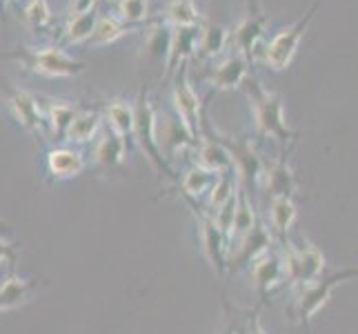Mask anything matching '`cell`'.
I'll return each mask as SVG.
<instances>
[{"instance_id": "1", "label": "cell", "mask_w": 358, "mask_h": 334, "mask_svg": "<svg viewBox=\"0 0 358 334\" xmlns=\"http://www.w3.org/2000/svg\"><path fill=\"white\" fill-rule=\"evenodd\" d=\"M243 88L250 98L252 120L258 139H271L287 147L292 141L299 139V132H292L285 120V109H282V96L276 92H267L256 76H247Z\"/></svg>"}, {"instance_id": "2", "label": "cell", "mask_w": 358, "mask_h": 334, "mask_svg": "<svg viewBox=\"0 0 358 334\" xmlns=\"http://www.w3.org/2000/svg\"><path fill=\"white\" fill-rule=\"evenodd\" d=\"M350 279H358V267L341 270V272H334V274L310 281V283H296V286H292V301L287 307L289 316L294 321H299V323L305 326V330L310 332L314 316L329 303L334 288Z\"/></svg>"}, {"instance_id": "3", "label": "cell", "mask_w": 358, "mask_h": 334, "mask_svg": "<svg viewBox=\"0 0 358 334\" xmlns=\"http://www.w3.org/2000/svg\"><path fill=\"white\" fill-rule=\"evenodd\" d=\"M7 58H14L18 63L43 78H73L87 69L83 60H76L65 52V47L56 45H20L14 52H9Z\"/></svg>"}, {"instance_id": "4", "label": "cell", "mask_w": 358, "mask_h": 334, "mask_svg": "<svg viewBox=\"0 0 358 334\" xmlns=\"http://www.w3.org/2000/svg\"><path fill=\"white\" fill-rule=\"evenodd\" d=\"M276 245H278V254L282 258V267H285L289 286L310 283V281L325 277V267H327L325 254L320 252L318 245H314L310 239L303 237V234L289 237L287 241L276 243Z\"/></svg>"}, {"instance_id": "5", "label": "cell", "mask_w": 358, "mask_h": 334, "mask_svg": "<svg viewBox=\"0 0 358 334\" xmlns=\"http://www.w3.org/2000/svg\"><path fill=\"white\" fill-rule=\"evenodd\" d=\"M134 109H136L134 143L141 147V152L147 156V160H150L152 167L160 176L176 183L178 174L171 169L169 160L163 156V152H160V147H158V141H156V107L150 101V92H147V88L141 90L138 98H136V103H134Z\"/></svg>"}, {"instance_id": "6", "label": "cell", "mask_w": 358, "mask_h": 334, "mask_svg": "<svg viewBox=\"0 0 358 334\" xmlns=\"http://www.w3.org/2000/svg\"><path fill=\"white\" fill-rule=\"evenodd\" d=\"M316 11H318V3H314L310 9H307L305 16L301 20H296L294 25H289V27L280 29L271 41L258 45L256 52H254V60L267 65L271 71L287 69L289 63H292V58H294V54H296V49H299V43L303 39V34L307 32L310 22L316 16Z\"/></svg>"}, {"instance_id": "7", "label": "cell", "mask_w": 358, "mask_h": 334, "mask_svg": "<svg viewBox=\"0 0 358 334\" xmlns=\"http://www.w3.org/2000/svg\"><path fill=\"white\" fill-rule=\"evenodd\" d=\"M187 205L194 209L196 218V232H199V245L203 250V256L209 261L218 274L227 272V261H229V239L227 234L220 230V225L214 221V216L203 207V203L187 201Z\"/></svg>"}, {"instance_id": "8", "label": "cell", "mask_w": 358, "mask_h": 334, "mask_svg": "<svg viewBox=\"0 0 358 334\" xmlns=\"http://www.w3.org/2000/svg\"><path fill=\"white\" fill-rule=\"evenodd\" d=\"M171 109L176 111L178 118L194 134V139L199 141L207 123H205V114H203V101L199 98V94L194 92L192 83H189L187 65L176 71L174 88H171Z\"/></svg>"}, {"instance_id": "9", "label": "cell", "mask_w": 358, "mask_h": 334, "mask_svg": "<svg viewBox=\"0 0 358 334\" xmlns=\"http://www.w3.org/2000/svg\"><path fill=\"white\" fill-rule=\"evenodd\" d=\"M0 101L7 107L9 116L29 134H41L45 127L43 101H38L29 92L18 90L9 83H0Z\"/></svg>"}, {"instance_id": "10", "label": "cell", "mask_w": 358, "mask_h": 334, "mask_svg": "<svg viewBox=\"0 0 358 334\" xmlns=\"http://www.w3.org/2000/svg\"><path fill=\"white\" fill-rule=\"evenodd\" d=\"M156 141L167 160L180 156L185 150H194L196 139L174 109L156 111Z\"/></svg>"}, {"instance_id": "11", "label": "cell", "mask_w": 358, "mask_h": 334, "mask_svg": "<svg viewBox=\"0 0 358 334\" xmlns=\"http://www.w3.org/2000/svg\"><path fill=\"white\" fill-rule=\"evenodd\" d=\"M271 245H276V239L267 223H258V225L245 234L243 239L234 241L229 245V261H227V272H238L243 267H250L256 258H261L271 250Z\"/></svg>"}, {"instance_id": "12", "label": "cell", "mask_w": 358, "mask_h": 334, "mask_svg": "<svg viewBox=\"0 0 358 334\" xmlns=\"http://www.w3.org/2000/svg\"><path fill=\"white\" fill-rule=\"evenodd\" d=\"M218 136V141L227 147V152L231 156V163H234V174H236L238 183L243 185H254L258 179H261V172L265 165V158L258 156L256 147L252 145L250 139H236V136Z\"/></svg>"}, {"instance_id": "13", "label": "cell", "mask_w": 358, "mask_h": 334, "mask_svg": "<svg viewBox=\"0 0 358 334\" xmlns=\"http://www.w3.org/2000/svg\"><path fill=\"white\" fill-rule=\"evenodd\" d=\"M85 167H87V158H85L83 150L76 145H67V143L49 147L45 154V160H43L45 179L49 183L76 179L78 174H83Z\"/></svg>"}, {"instance_id": "14", "label": "cell", "mask_w": 358, "mask_h": 334, "mask_svg": "<svg viewBox=\"0 0 358 334\" xmlns=\"http://www.w3.org/2000/svg\"><path fill=\"white\" fill-rule=\"evenodd\" d=\"M250 270V279H252V286L256 290V294L261 296V301H267V296H271L276 290H280L282 286H287V274H285V267H282V258L278 254V247L263 254L261 258L247 267Z\"/></svg>"}, {"instance_id": "15", "label": "cell", "mask_w": 358, "mask_h": 334, "mask_svg": "<svg viewBox=\"0 0 358 334\" xmlns=\"http://www.w3.org/2000/svg\"><path fill=\"white\" fill-rule=\"evenodd\" d=\"M296 176L294 169L285 158H276V160H265L261 179L256 183V190L267 194L269 199H278V196H289L294 199L296 194Z\"/></svg>"}, {"instance_id": "16", "label": "cell", "mask_w": 358, "mask_h": 334, "mask_svg": "<svg viewBox=\"0 0 358 334\" xmlns=\"http://www.w3.org/2000/svg\"><path fill=\"white\" fill-rule=\"evenodd\" d=\"M129 152V143L120 139L116 132L105 127L98 139L92 143V163L96 172H112L125 163Z\"/></svg>"}, {"instance_id": "17", "label": "cell", "mask_w": 358, "mask_h": 334, "mask_svg": "<svg viewBox=\"0 0 358 334\" xmlns=\"http://www.w3.org/2000/svg\"><path fill=\"white\" fill-rule=\"evenodd\" d=\"M194 154H196L194 163L212 169L216 174H234V163L227 147L218 141L216 134H209L207 125L203 130V136L194 145Z\"/></svg>"}, {"instance_id": "18", "label": "cell", "mask_w": 358, "mask_h": 334, "mask_svg": "<svg viewBox=\"0 0 358 334\" xmlns=\"http://www.w3.org/2000/svg\"><path fill=\"white\" fill-rule=\"evenodd\" d=\"M247 76H250V60L241 54H231L207 71V83L216 92H225L243 88Z\"/></svg>"}, {"instance_id": "19", "label": "cell", "mask_w": 358, "mask_h": 334, "mask_svg": "<svg viewBox=\"0 0 358 334\" xmlns=\"http://www.w3.org/2000/svg\"><path fill=\"white\" fill-rule=\"evenodd\" d=\"M199 34H201V27L171 29L169 54H167V63H165L167 78H171L180 67L187 65L189 58H196V52H199Z\"/></svg>"}, {"instance_id": "20", "label": "cell", "mask_w": 358, "mask_h": 334, "mask_svg": "<svg viewBox=\"0 0 358 334\" xmlns=\"http://www.w3.org/2000/svg\"><path fill=\"white\" fill-rule=\"evenodd\" d=\"M76 101H67V98H43V116H45V127L54 136V141H65V134L71 125V120L76 118L78 109Z\"/></svg>"}, {"instance_id": "21", "label": "cell", "mask_w": 358, "mask_h": 334, "mask_svg": "<svg viewBox=\"0 0 358 334\" xmlns=\"http://www.w3.org/2000/svg\"><path fill=\"white\" fill-rule=\"evenodd\" d=\"M218 176L220 174H216V172L207 169V167H203L199 163H192L178 176V181H176L182 201L185 203H187V201L203 203L207 199V194L212 192V188H214V183L218 181Z\"/></svg>"}, {"instance_id": "22", "label": "cell", "mask_w": 358, "mask_h": 334, "mask_svg": "<svg viewBox=\"0 0 358 334\" xmlns=\"http://www.w3.org/2000/svg\"><path fill=\"white\" fill-rule=\"evenodd\" d=\"M299 221V207L289 196H278V199H269L267 205V228L274 234L276 243H282L292 237V230Z\"/></svg>"}, {"instance_id": "23", "label": "cell", "mask_w": 358, "mask_h": 334, "mask_svg": "<svg viewBox=\"0 0 358 334\" xmlns=\"http://www.w3.org/2000/svg\"><path fill=\"white\" fill-rule=\"evenodd\" d=\"M103 111L98 107H80L76 118L71 120V125L65 134V141L67 145H92L98 134H101V125H103Z\"/></svg>"}, {"instance_id": "24", "label": "cell", "mask_w": 358, "mask_h": 334, "mask_svg": "<svg viewBox=\"0 0 358 334\" xmlns=\"http://www.w3.org/2000/svg\"><path fill=\"white\" fill-rule=\"evenodd\" d=\"M265 25H267V18L261 16V14H252L247 16L245 20L238 22V27L229 34V41L231 45L238 49L236 54L245 56L250 63H254V52L256 47L263 43V34H265Z\"/></svg>"}, {"instance_id": "25", "label": "cell", "mask_w": 358, "mask_h": 334, "mask_svg": "<svg viewBox=\"0 0 358 334\" xmlns=\"http://www.w3.org/2000/svg\"><path fill=\"white\" fill-rule=\"evenodd\" d=\"M98 18H101V14H98V5H92L85 11H76V14H69L63 32H60V45L67 47V45L90 43Z\"/></svg>"}, {"instance_id": "26", "label": "cell", "mask_w": 358, "mask_h": 334, "mask_svg": "<svg viewBox=\"0 0 358 334\" xmlns=\"http://www.w3.org/2000/svg\"><path fill=\"white\" fill-rule=\"evenodd\" d=\"M103 116L107 120V127L116 132L120 139H125L129 145L134 143V127H136V109L131 103L122 98H112L103 107Z\"/></svg>"}, {"instance_id": "27", "label": "cell", "mask_w": 358, "mask_h": 334, "mask_svg": "<svg viewBox=\"0 0 358 334\" xmlns=\"http://www.w3.org/2000/svg\"><path fill=\"white\" fill-rule=\"evenodd\" d=\"M258 214L254 209V203L250 199V192L247 188H238V194H236V209H234V221H231V230H229V245L234 241L243 239L245 234H250L256 225H258Z\"/></svg>"}, {"instance_id": "28", "label": "cell", "mask_w": 358, "mask_h": 334, "mask_svg": "<svg viewBox=\"0 0 358 334\" xmlns=\"http://www.w3.org/2000/svg\"><path fill=\"white\" fill-rule=\"evenodd\" d=\"M160 25H167V27L176 29V27H201L203 20L199 9H196L194 0H169L165 5L163 14L158 18Z\"/></svg>"}, {"instance_id": "29", "label": "cell", "mask_w": 358, "mask_h": 334, "mask_svg": "<svg viewBox=\"0 0 358 334\" xmlns=\"http://www.w3.org/2000/svg\"><path fill=\"white\" fill-rule=\"evenodd\" d=\"M136 27H131V25L122 22L116 14H101V18H98L96 22V29L92 34L90 39V45L92 47H105V45H114L116 41H120L122 36L134 32Z\"/></svg>"}, {"instance_id": "30", "label": "cell", "mask_w": 358, "mask_h": 334, "mask_svg": "<svg viewBox=\"0 0 358 334\" xmlns=\"http://www.w3.org/2000/svg\"><path fill=\"white\" fill-rule=\"evenodd\" d=\"M229 43V32L225 27L214 22H203L201 25V34H199V52L196 58L205 60V58H216Z\"/></svg>"}, {"instance_id": "31", "label": "cell", "mask_w": 358, "mask_h": 334, "mask_svg": "<svg viewBox=\"0 0 358 334\" xmlns=\"http://www.w3.org/2000/svg\"><path fill=\"white\" fill-rule=\"evenodd\" d=\"M34 279H7L5 283H0V312L18 307L20 303L29 301V296L36 290Z\"/></svg>"}, {"instance_id": "32", "label": "cell", "mask_w": 358, "mask_h": 334, "mask_svg": "<svg viewBox=\"0 0 358 334\" xmlns=\"http://www.w3.org/2000/svg\"><path fill=\"white\" fill-rule=\"evenodd\" d=\"M238 188H241V183H238L236 174H220L218 181L214 183L212 192H209L207 199L203 201V207L214 216L218 209H223L234 196H236Z\"/></svg>"}, {"instance_id": "33", "label": "cell", "mask_w": 358, "mask_h": 334, "mask_svg": "<svg viewBox=\"0 0 358 334\" xmlns=\"http://www.w3.org/2000/svg\"><path fill=\"white\" fill-rule=\"evenodd\" d=\"M22 20L31 32H45L52 27V9H49L47 0H27L22 7Z\"/></svg>"}, {"instance_id": "34", "label": "cell", "mask_w": 358, "mask_h": 334, "mask_svg": "<svg viewBox=\"0 0 358 334\" xmlns=\"http://www.w3.org/2000/svg\"><path fill=\"white\" fill-rule=\"evenodd\" d=\"M116 16L131 27H138L150 16V0H116Z\"/></svg>"}, {"instance_id": "35", "label": "cell", "mask_w": 358, "mask_h": 334, "mask_svg": "<svg viewBox=\"0 0 358 334\" xmlns=\"http://www.w3.org/2000/svg\"><path fill=\"white\" fill-rule=\"evenodd\" d=\"M243 334H267V330L263 328L261 319H258V312H247V326Z\"/></svg>"}, {"instance_id": "36", "label": "cell", "mask_w": 358, "mask_h": 334, "mask_svg": "<svg viewBox=\"0 0 358 334\" xmlns=\"http://www.w3.org/2000/svg\"><path fill=\"white\" fill-rule=\"evenodd\" d=\"M3 261H14V250H11V245L0 237V265Z\"/></svg>"}, {"instance_id": "37", "label": "cell", "mask_w": 358, "mask_h": 334, "mask_svg": "<svg viewBox=\"0 0 358 334\" xmlns=\"http://www.w3.org/2000/svg\"><path fill=\"white\" fill-rule=\"evenodd\" d=\"M92 5H98V0H71V14L90 9Z\"/></svg>"}, {"instance_id": "38", "label": "cell", "mask_w": 358, "mask_h": 334, "mask_svg": "<svg viewBox=\"0 0 358 334\" xmlns=\"http://www.w3.org/2000/svg\"><path fill=\"white\" fill-rule=\"evenodd\" d=\"M218 334H236V330H234V326H231V323H227V326H225L223 330H220Z\"/></svg>"}, {"instance_id": "39", "label": "cell", "mask_w": 358, "mask_h": 334, "mask_svg": "<svg viewBox=\"0 0 358 334\" xmlns=\"http://www.w3.org/2000/svg\"><path fill=\"white\" fill-rule=\"evenodd\" d=\"M9 3H14V0H3V7H7Z\"/></svg>"}]
</instances>
